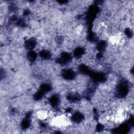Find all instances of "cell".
Masks as SVG:
<instances>
[{
    "label": "cell",
    "mask_w": 134,
    "mask_h": 134,
    "mask_svg": "<svg viewBox=\"0 0 134 134\" xmlns=\"http://www.w3.org/2000/svg\"><path fill=\"white\" fill-rule=\"evenodd\" d=\"M50 125L57 129H64L71 124V119L65 113L53 114L49 120Z\"/></svg>",
    "instance_id": "obj_1"
}]
</instances>
